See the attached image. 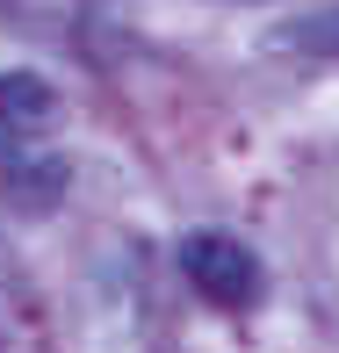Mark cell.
<instances>
[{"label":"cell","mask_w":339,"mask_h":353,"mask_svg":"<svg viewBox=\"0 0 339 353\" xmlns=\"http://www.w3.org/2000/svg\"><path fill=\"white\" fill-rule=\"evenodd\" d=\"M181 274L195 281L209 303H224V310L253 303V288H260L253 252L238 245V238H224V231H195V238H181Z\"/></svg>","instance_id":"1"},{"label":"cell","mask_w":339,"mask_h":353,"mask_svg":"<svg viewBox=\"0 0 339 353\" xmlns=\"http://www.w3.org/2000/svg\"><path fill=\"white\" fill-rule=\"evenodd\" d=\"M58 130V94L43 72H0V144H37Z\"/></svg>","instance_id":"2"},{"label":"cell","mask_w":339,"mask_h":353,"mask_svg":"<svg viewBox=\"0 0 339 353\" xmlns=\"http://www.w3.org/2000/svg\"><path fill=\"white\" fill-rule=\"evenodd\" d=\"M274 43H282V51H303V58H339V8H325V14H303V22H289Z\"/></svg>","instance_id":"3"}]
</instances>
